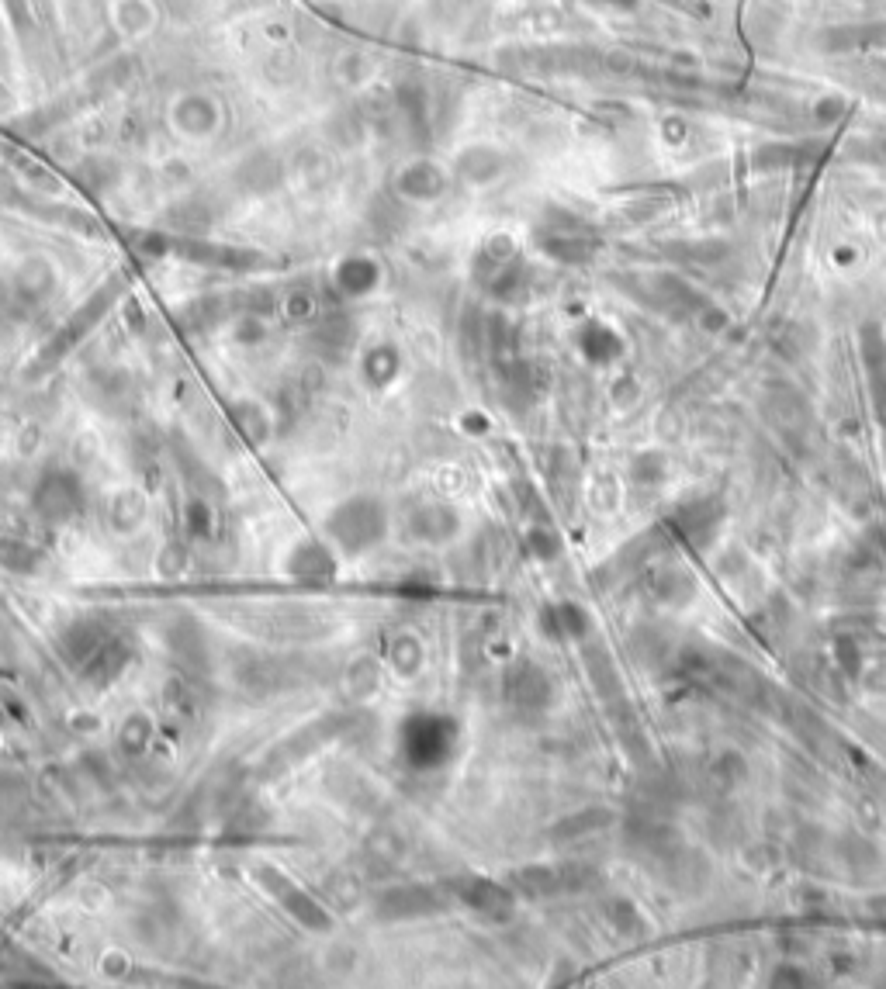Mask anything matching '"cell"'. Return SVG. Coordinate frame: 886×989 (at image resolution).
Segmentation results:
<instances>
[{
  "instance_id": "cell-1",
  "label": "cell",
  "mask_w": 886,
  "mask_h": 989,
  "mask_svg": "<svg viewBox=\"0 0 886 989\" xmlns=\"http://www.w3.org/2000/svg\"><path fill=\"white\" fill-rule=\"evenodd\" d=\"M720 519H724L720 498H693V502L679 505V512H675V530L686 536L696 550H703L717 536Z\"/></svg>"
},
{
  "instance_id": "cell-2",
  "label": "cell",
  "mask_w": 886,
  "mask_h": 989,
  "mask_svg": "<svg viewBox=\"0 0 886 989\" xmlns=\"http://www.w3.org/2000/svg\"><path fill=\"white\" fill-rule=\"evenodd\" d=\"M509 696L520 702L523 709H544L551 702L554 689L547 682V675L533 664H523V668L513 671V682H509Z\"/></svg>"
},
{
  "instance_id": "cell-3",
  "label": "cell",
  "mask_w": 886,
  "mask_h": 989,
  "mask_svg": "<svg viewBox=\"0 0 886 989\" xmlns=\"http://www.w3.org/2000/svg\"><path fill=\"white\" fill-rule=\"evenodd\" d=\"M360 505H347V509H340L336 512V519H333V533H336V540H343L347 547H364V543H371V540H378V516H374V509L367 512V519H360Z\"/></svg>"
},
{
  "instance_id": "cell-4",
  "label": "cell",
  "mask_w": 886,
  "mask_h": 989,
  "mask_svg": "<svg viewBox=\"0 0 886 989\" xmlns=\"http://www.w3.org/2000/svg\"><path fill=\"white\" fill-rule=\"evenodd\" d=\"M693 592H696L693 578L679 568H665L651 578V595H655L658 602H665V606H686V602L693 599Z\"/></svg>"
},
{
  "instance_id": "cell-5",
  "label": "cell",
  "mask_w": 886,
  "mask_h": 989,
  "mask_svg": "<svg viewBox=\"0 0 886 989\" xmlns=\"http://www.w3.org/2000/svg\"><path fill=\"white\" fill-rule=\"evenodd\" d=\"M585 664H589V675H592V685L599 689V696H603L606 702H617L623 699V685H620V675H617V668H613V661H610V654L603 651V647H592L589 654H585Z\"/></svg>"
},
{
  "instance_id": "cell-6",
  "label": "cell",
  "mask_w": 886,
  "mask_h": 989,
  "mask_svg": "<svg viewBox=\"0 0 886 989\" xmlns=\"http://www.w3.org/2000/svg\"><path fill=\"white\" fill-rule=\"evenodd\" d=\"M547 630L554 637H582L589 630V619L578 606H558V609H547Z\"/></svg>"
},
{
  "instance_id": "cell-7",
  "label": "cell",
  "mask_w": 886,
  "mask_h": 989,
  "mask_svg": "<svg viewBox=\"0 0 886 989\" xmlns=\"http://www.w3.org/2000/svg\"><path fill=\"white\" fill-rule=\"evenodd\" d=\"M610 824H613L610 813L599 810V806H592V810H582V813H575V817H568L565 824L558 827V834L585 837V834H596V830H603V827H610Z\"/></svg>"
},
{
  "instance_id": "cell-8",
  "label": "cell",
  "mask_w": 886,
  "mask_h": 989,
  "mask_svg": "<svg viewBox=\"0 0 886 989\" xmlns=\"http://www.w3.org/2000/svg\"><path fill=\"white\" fill-rule=\"evenodd\" d=\"M835 661H838V671H845L848 678H859L862 671V651H859V640L855 637H835Z\"/></svg>"
},
{
  "instance_id": "cell-9",
  "label": "cell",
  "mask_w": 886,
  "mask_h": 989,
  "mask_svg": "<svg viewBox=\"0 0 886 989\" xmlns=\"http://www.w3.org/2000/svg\"><path fill=\"white\" fill-rule=\"evenodd\" d=\"M606 917L613 920V927H617L620 934L641 931V913H637L634 903H627V900H610V907H606Z\"/></svg>"
},
{
  "instance_id": "cell-10",
  "label": "cell",
  "mask_w": 886,
  "mask_h": 989,
  "mask_svg": "<svg viewBox=\"0 0 886 989\" xmlns=\"http://www.w3.org/2000/svg\"><path fill=\"white\" fill-rule=\"evenodd\" d=\"M634 478L641 485H658L665 478V457L658 454H641L634 460Z\"/></svg>"
},
{
  "instance_id": "cell-11",
  "label": "cell",
  "mask_w": 886,
  "mask_h": 989,
  "mask_svg": "<svg viewBox=\"0 0 886 989\" xmlns=\"http://www.w3.org/2000/svg\"><path fill=\"white\" fill-rule=\"evenodd\" d=\"M713 775H717L720 782L727 785V789H734L738 782H745V761L738 758L734 751H727L724 758L717 761V768H713Z\"/></svg>"
},
{
  "instance_id": "cell-12",
  "label": "cell",
  "mask_w": 886,
  "mask_h": 989,
  "mask_svg": "<svg viewBox=\"0 0 886 989\" xmlns=\"http://www.w3.org/2000/svg\"><path fill=\"white\" fill-rule=\"evenodd\" d=\"M772 983H776V986H803V972H797V969H779Z\"/></svg>"
},
{
  "instance_id": "cell-13",
  "label": "cell",
  "mask_w": 886,
  "mask_h": 989,
  "mask_svg": "<svg viewBox=\"0 0 886 989\" xmlns=\"http://www.w3.org/2000/svg\"><path fill=\"white\" fill-rule=\"evenodd\" d=\"M866 682H869V689L883 692V689H886V664H876V668L866 675Z\"/></svg>"
},
{
  "instance_id": "cell-14",
  "label": "cell",
  "mask_w": 886,
  "mask_h": 989,
  "mask_svg": "<svg viewBox=\"0 0 886 989\" xmlns=\"http://www.w3.org/2000/svg\"><path fill=\"white\" fill-rule=\"evenodd\" d=\"M533 543H537L540 557H554V550H558V540H551V536H544V533L533 536Z\"/></svg>"
}]
</instances>
